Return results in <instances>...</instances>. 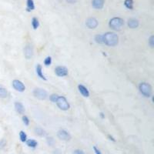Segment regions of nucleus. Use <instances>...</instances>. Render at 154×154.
<instances>
[{
	"instance_id": "obj_8",
	"label": "nucleus",
	"mask_w": 154,
	"mask_h": 154,
	"mask_svg": "<svg viewBox=\"0 0 154 154\" xmlns=\"http://www.w3.org/2000/svg\"><path fill=\"white\" fill-rule=\"evenodd\" d=\"M12 86L16 91L20 92H22L25 90V86L23 84V83L18 79H15L12 81Z\"/></svg>"
},
{
	"instance_id": "obj_10",
	"label": "nucleus",
	"mask_w": 154,
	"mask_h": 154,
	"mask_svg": "<svg viewBox=\"0 0 154 154\" xmlns=\"http://www.w3.org/2000/svg\"><path fill=\"white\" fill-rule=\"evenodd\" d=\"M24 55H25V57L27 59H29L32 57L33 56V49L31 45H27L25 49H24Z\"/></svg>"
},
{
	"instance_id": "obj_15",
	"label": "nucleus",
	"mask_w": 154,
	"mask_h": 154,
	"mask_svg": "<svg viewBox=\"0 0 154 154\" xmlns=\"http://www.w3.org/2000/svg\"><path fill=\"white\" fill-rule=\"evenodd\" d=\"M139 20H137L136 19H130L128 21V26L130 29H136L139 26Z\"/></svg>"
},
{
	"instance_id": "obj_31",
	"label": "nucleus",
	"mask_w": 154,
	"mask_h": 154,
	"mask_svg": "<svg viewBox=\"0 0 154 154\" xmlns=\"http://www.w3.org/2000/svg\"><path fill=\"white\" fill-rule=\"evenodd\" d=\"M73 154H85V153L83 150H76L74 151Z\"/></svg>"
},
{
	"instance_id": "obj_16",
	"label": "nucleus",
	"mask_w": 154,
	"mask_h": 154,
	"mask_svg": "<svg viewBox=\"0 0 154 154\" xmlns=\"http://www.w3.org/2000/svg\"><path fill=\"white\" fill-rule=\"evenodd\" d=\"M27 3V6H26V10L27 12H31L32 10L35 9V3H34V1L33 0H27L26 2Z\"/></svg>"
},
{
	"instance_id": "obj_14",
	"label": "nucleus",
	"mask_w": 154,
	"mask_h": 154,
	"mask_svg": "<svg viewBox=\"0 0 154 154\" xmlns=\"http://www.w3.org/2000/svg\"><path fill=\"white\" fill-rule=\"evenodd\" d=\"M15 110L18 113L23 114L25 112V107L22 105V103H19V102H16V103H15Z\"/></svg>"
},
{
	"instance_id": "obj_34",
	"label": "nucleus",
	"mask_w": 154,
	"mask_h": 154,
	"mask_svg": "<svg viewBox=\"0 0 154 154\" xmlns=\"http://www.w3.org/2000/svg\"><path fill=\"white\" fill-rule=\"evenodd\" d=\"M109 136V138H110V140H112L113 142H115V141H116V140L114 139V138H113L112 136Z\"/></svg>"
},
{
	"instance_id": "obj_4",
	"label": "nucleus",
	"mask_w": 154,
	"mask_h": 154,
	"mask_svg": "<svg viewBox=\"0 0 154 154\" xmlns=\"http://www.w3.org/2000/svg\"><path fill=\"white\" fill-rule=\"evenodd\" d=\"M56 103L60 110H63V111H66L70 108V105H69V102L67 101L66 98L63 96L58 97Z\"/></svg>"
},
{
	"instance_id": "obj_29",
	"label": "nucleus",
	"mask_w": 154,
	"mask_h": 154,
	"mask_svg": "<svg viewBox=\"0 0 154 154\" xmlns=\"http://www.w3.org/2000/svg\"><path fill=\"white\" fill-rule=\"evenodd\" d=\"M93 150H94V152H95V153L96 154H102L101 151H100L96 146H93Z\"/></svg>"
},
{
	"instance_id": "obj_22",
	"label": "nucleus",
	"mask_w": 154,
	"mask_h": 154,
	"mask_svg": "<svg viewBox=\"0 0 154 154\" xmlns=\"http://www.w3.org/2000/svg\"><path fill=\"white\" fill-rule=\"evenodd\" d=\"M95 41L96 43L99 44H103V35H96L95 36Z\"/></svg>"
},
{
	"instance_id": "obj_2",
	"label": "nucleus",
	"mask_w": 154,
	"mask_h": 154,
	"mask_svg": "<svg viewBox=\"0 0 154 154\" xmlns=\"http://www.w3.org/2000/svg\"><path fill=\"white\" fill-rule=\"evenodd\" d=\"M124 25V20L119 17H114L111 19L109 22V26L112 29L116 31H119Z\"/></svg>"
},
{
	"instance_id": "obj_28",
	"label": "nucleus",
	"mask_w": 154,
	"mask_h": 154,
	"mask_svg": "<svg viewBox=\"0 0 154 154\" xmlns=\"http://www.w3.org/2000/svg\"><path fill=\"white\" fill-rule=\"evenodd\" d=\"M149 45L151 48L154 47V36H151L149 39Z\"/></svg>"
},
{
	"instance_id": "obj_35",
	"label": "nucleus",
	"mask_w": 154,
	"mask_h": 154,
	"mask_svg": "<svg viewBox=\"0 0 154 154\" xmlns=\"http://www.w3.org/2000/svg\"><path fill=\"white\" fill-rule=\"evenodd\" d=\"M100 116H101L102 118H104V115H103V112H101V113H100Z\"/></svg>"
},
{
	"instance_id": "obj_5",
	"label": "nucleus",
	"mask_w": 154,
	"mask_h": 154,
	"mask_svg": "<svg viewBox=\"0 0 154 154\" xmlns=\"http://www.w3.org/2000/svg\"><path fill=\"white\" fill-rule=\"evenodd\" d=\"M33 95L36 98L40 99V100H45L48 97L47 92L42 88H36L33 90Z\"/></svg>"
},
{
	"instance_id": "obj_33",
	"label": "nucleus",
	"mask_w": 154,
	"mask_h": 154,
	"mask_svg": "<svg viewBox=\"0 0 154 154\" xmlns=\"http://www.w3.org/2000/svg\"><path fill=\"white\" fill-rule=\"evenodd\" d=\"M54 154H61V153H60V151L59 150H55Z\"/></svg>"
},
{
	"instance_id": "obj_19",
	"label": "nucleus",
	"mask_w": 154,
	"mask_h": 154,
	"mask_svg": "<svg viewBox=\"0 0 154 154\" xmlns=\"http://www.w3.org/2000/svg\"><path fill=\"white\" fill-rule=\"evenodd\" d=\"M32 26L34 29H37L39 26V19L36 17H33L32 19Z\"/></svg>"
},
{
	"instance_id": "obj_20",
	"label": "nucleus",
	"mask_w": 154,
	"mask_h": 154,
	"mask_svg": "<svg viewBox=\"0 0 154 154\" xmlns=\"http://www.w3.org/2000/svg\"><path fill=\"white\" fill-rule=\"evenodd\" d=\"M34 131H35V133H36V135L40 136H43L45 135V130H43L42 128H39V127H36V128H35Z\"/></svg>"
},
{
	"instance_id": "obj_26",
	"label": "nucleus",
	"mask_w": 154,
	"mask_h": 154,
	"mask_svg": "<svg viewBox=\"0 0 154 154\" xmlns=\"http://www.w3.org/2000/svg\"><path fill=\"white\" fill-rule=\"evenodd\" d=\"M22 122H23V123H24L25 126H29V123H30L29 119L28 116H22Z\"/></svg>"
},
{
	"instance_id": "obj_12",
	"label": "nucleus",
	"mask_w": 154,
	"mask_h": 154,
	"mask_svg": "<svg viewBox=\"0 0 154 154\" xmlns=\"http://www.w3.org/2000/svg\"><path fill=\"white\" fill-rule=\"evenodd\" d=\"M78 89L79 91V92L81 93V95L84 97H89V92L88 89L86 88L85 86L79 84L78 86Z\"/></svg>"
},
{
	"instance_id": "obj_3",
	"label": "nucleus",
	"mask_w": 154,
	"mask_h": 154,
	"mask_svg": "<svg viewBox=\"0 0 154 154\" xmlns=\"http://www.w3.org/2000/svg\"><path fill=\"white\" fill-rule=\"evenodd\" d=\"M139 92L145 97H150L152 96V92H153L152 86L148 83H146V82L141 83L139 86Z\"/></svg>"
},
{
	"instance_id": "obj_1",
	"label": "nucleus",
	"mask_w": 154,
	"mask_h": 154,
	"mask_svg": "<svg viewBox=\"0 0 154 154\" xmlns=\"http://www.w3.org/2000/svg\"><path fill=\"white\" fill-rule=\"evenodd\" d=\"M103 44L108 46H116L119 43V36L115 32H108L103 34Z\"/></svg>"
},
{
	"instance_id": "obj_17",
	"label": "nucleus",
	"mask_w": 154,
	"mask_h": 154,
	"mask_svg": "<svg viewBox=\"0 0 154 154\" xmlns=\"http://www.w3.org/2000/svg\"><path fill=\"white\" fill-rule=\"evenodd\" d=\"M26 142V144L29 147H31V148H36L37 146H38V143L36 140L35 139H28L25 141Z\"/></svg>"
},
{
	"instance_id": "obj_11",
	"label": "nucleus",
	"mask_w": 154,
	"mask_h": 154,
	"mask_svg": "<svg viewBox=\"0 0 154 154\" xmlns=\"http://www.w3.org/2000/svg\"><path fill=\"white\" fill-rule=\"evenodd\" d=\"M105 0H92V6L96 9H102L104 6Z\"/></svg>"
},
{
	"instance_id": "obj_7",
	"label": "nucleus",
	"mask_w": 154,
	"mask_h": 154,
	"mask_svg": "<svg viewBox=\"0 0 154 154\" xmlns=\"http://www.w3.org/2000/svg\"><path fill=\"white\" fill-rule=\"evenodd\" d=\"M57 136L59 139H60L61 140H64V141H69L71 139V135L69 134V132H67L65 130H60L57 132Z\"/></svg>"
},
{
	"instance_id": "obj_24",
	"label": "nucleus",
	"mask_w": 154,
	"mask_h": 154,
	"mask_svg": "<svg viewBox=\"0 0 154 154\" xmlns=\"http://www.w3.org/2000/svg\"><path fill=\"white\" fill-rule=\"evenodd\" d=\"M45 66H49L52 64V57L51 56H47L44 60Z\"/></svg>"
},
{
	"instance_id": "obj_32",
	"label": "nucleus",
	"mask_w": 154,
	"mask_h": 154,
	"mask_svg": "<svg viewBox=\"0 0 154 154\" xmlns=\"http://www.w3.org/2000/svg\"><path fill=\"white\" fill-rule=\"evenodd\" d=\"M68 3H70V4H74L77 2V0H66Z\"/></svg>"
},
{
	"instance_id": "obj_13",
	"label": "nucleus",
	"mask_w": 154,
	"mask_h": 154,
	"mask_svg": "<svg viewBox=\"0 0 154 154\" xmlns=\"http://www.w3.org/2000/svg\"><path fill=\"white\" fill-rule=\"evenodd\" d=\"M36 74L37 76L41 79H43V80H47L46 77L45 76V75L43 72V67L40 64H37V66L36 67Z\"/></svg>"
},
{
	"instance_id": "obj_30",
	"label": "nucleus",
	"mask_w": 154,
	"mask_h": 154,
	"mask_svg": "<svg viewBox=\"0 0 154 154\" xmlns=\"http://www.w3.org/2000/svg\"><path fill=\"white\" fill-rule=\"evenodd\" d=\"M5 146V141L4 139L0 140V149L3 148Z\"/></svg>"
},
{
	"instance_id": "obj_21",
	"label": "nucleus",
	"mask_w": 154,
	"mask_h": 154,
	"mask_svg": "<svg viewBox=\"0 0 154 154\" xmlns=\"http://www.w3.org/2000/svg\"><path fill=\"white\" fill-rule=\"evenodd\" d=\"M8 96L7 90L3 87H0V98H6Z\"/></svg>"
},
{
	"instance_id": "obj_6",
	"label": "nucleus",
	"mask_w": 154,
	"mask_h": 154,
	"mask_svg": "<svg viewBox=\"0 0 154 154\" xmlns=\"http://www.w3.org/2000/svg\"><path fill=\"white\" fill-rule=\"evenodd\" d=\"M55 73L56 76L59 77H63L68 75L69 71H68V69L65 66H57L55 69Z\"/></svg>"
},
{
	"instance_id": "obj_18",
	"label": "nucleus",
	"mask_w": 154,
	"mask_h": 154,
	"mask_svg": "<svg viewBox=\"0 0 154 154\" xmlns=\"http://www.w3.org/2000/svg\"><path fill=\"white\" fill-rule=\"evenodd\" d=\"M124 5L126 6V9L132 10L133 9V0H125Z\"/></svg>"
},
{
	"instance_id": "obj_9",
	"label": "nucleus",
	"mask_w": 154,
	"mask_h": 154,
	"mask_svg": "<svg viewBox=\"0 0 154 154\" xmlns=\"http://www.w3.org/2000/svg\"><path fill=\"white\" fill-rule=\"evenodd\" d=\"M98 20L96 19V18H93V17H90L88 18L86 21V25L88 27L89 29H96L97 26H98Z\"/></svg>"
},
{
	"instance_id": "obj_23",
	"label": "nucleus",
	"mask_w": 154,
	"mask_h": 154,
	"mask_svg": "<svg viewBox=\"0 0 154 154\" xmlns=\"http://www.w3.org/2000/svg\"><path fill=\"white\" fill-rule=\"evenodd\" d=\"M19 137H20V140L22 143H25L27 140V135L24 131H20L19 132Z\"/></svg>"
},
{
	"instance_id": "obj_27",
	"label": "nucleus",
	"mask_w": 154,
	"mask_h": 154,
	"mask_svg": "<svg viewBox=\"0 0 154 154\" xmlns=\"http://www.w3.org/2000/svg\"><path fill=\"white\" fill-rule=\"evenodd\" d=\"M58 97H59V96H58L57 94H52V95L50 96V97H49V99H50L52 103H56V100H57V99H58Z\"/></svg>"
},
{
	"instance_id": "obj_25",
	"label": "nucleus",
	"mask_w": 154,
	"mask_h": 154,
	"mask_svg": "<svg viewBox=\"0 0 154 154\" xmlns=\"http://www.w3.org/2000/svg\"><path fill=\"white\" fill-rule=\"evenodd\" d=\"M46 141H47V143H48V145L49 146H53L54 145V143H55V140H54V139L52 138V137H48L47 139H46Z\"/></svg>"
}]
</instances>
